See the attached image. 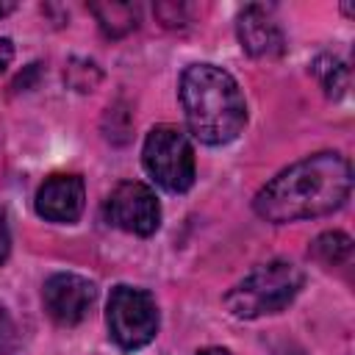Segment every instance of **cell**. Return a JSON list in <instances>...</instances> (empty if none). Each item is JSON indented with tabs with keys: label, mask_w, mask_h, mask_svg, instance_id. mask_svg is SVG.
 I'll list each match as a JSON object with an SVG mask.
<instances>
[{
	"label": "cell",
	"mask_w": 355,
	"mask_h": 355,
	"mask_svg": "<svg viewBox=\"0 0 355 355\" xmlns=\"http://www.w3.org/2000/svg\"><path fill=\"white\" fill-rule=\"evenodd\" d=\"M352 191V166L336 150L294 161L252 197V211L272 225L316 219L338 211Z\"/></svg>",
	"instance_id": "1"
},
{
	"label": "cell",
	"mask_w": 355,
	"mask_h": 355,
	"mask_svg": "<svg viewBox=\"0 0 355 355\" xmlns=\"http://www.w3.org/2000/svg\"><path fill=\"white\" fill-rule=\"evenodd\" d=\"M189 133L211 147L230 144L247 125V100L236 78L216 64H189L178 83Z\"/></svg>",
	"instance_id": "2"
},
{
	"label": "cell",
	"mask_w": 355,
	"mask_h": 355,
	"mask_svg": "<svg viewBox=\"0 0 355 355\" xmlns=\"http://www.w3.org/2000/svg\"><path fill=\"white\" fill-rule=\"evenodd\" d=\"M305 286V272L286 258H272L255 266L225 294V308L236 319H261L288 308Z\"/></svg>",
	"instance_id": "3"
},
{
	"label": "cell",
	"mask_w": 355,
	"mask_h": 355,
	"mask_svg": "<svg viewBox=\"0 0 355 355\" xmlns=\"http://www.w3.org/2000/svg\"><path fill=\"white\" fill-rule=\"evenodd\" d=\"M141 164L147 175L166 191L183 194L194 186L197 158L189 133L178 125H155L144 136Z\"/></svg>",
	"instance_id": "4"
},
{
	"label": "cell",
	"mask_w": 355,
	"mask_h": 355,
	"mask_svg": "<svg viewBox=\"0 0 355 355\" xmlns=\"http://www.w3.org/2000/svg\"><path fill=\"white\" fill-rule=\"evenodd\" d=\"M158 305L155 297L147 288L119 283L111 288V297L105 302V327L108 338L122 352L144 349L158 336Z\"/></svg>",
	"instance_id": "5"
},
{
	"label": "cell",
	"mask_w": 355,
	"mask_h": 355,
	"mask_svg": "<svg viewBox=\"0 0 355 355\" xmlns=\"http://www.w3.org/2000/svg\"><path fill=\"white\" fill-rule=\"evenodd\" d=\"M103 219L133 236H153L161 227V202L141 180H122L103 202Z\"/></svg>",
	"instance_id": "6"
},
{
	"label": "cell",
	"mask_w": 355,
	"mask_h": 355,
	"mask_svg": "<svg viewBox=\"0 0 355 355\" xmlns=\"http://www.w3.org/2000/svg\"><path fill=\"white\" fill-rule=\"evenodd\" d=\"M97 302V286L75 272H55L42 286V305L58 327L80 324Z\"/></svg>",
	"instance_id": "7"
},
{
	"label": "cell",
	"mask_w": 355,
	"mask_h": 355,
	"mask_svg": "<svg viewBox=\"0 0 355 355\" xmlns=\"http://www.w3.org/2000/svg\"><path fill=\"white\" fill-rule=\"evenodd\" d=\"M33 208L44 222L53 225H75L86 208V183L75 172L50 175L33 197Z\"/></svg>",
	"instance_id": "8"
},
{
	"label": "cell",
	"mask_w": 355,
	"mask_h": 355,
	"mask_svg": "<svg viewBox=\"0 0 355 355\" xmlns=\"http://www.w3.org/2000/svg\"><path fill=\"white\" fill-rule=\"evenodd\" d=\"M236 36L241 42V50L252 58H277L286 50V36L272 8L258 3L247 6L236 17Z\"/></svg>",
	"instance_id": "9"
},
{
	"label": "cell",
	"mask_w": 355,
	"mask_h": 355,
	"mask_svg": "<svg viewBox=\"0 0 355 355\" xmlns=\"http://www.w3.org/2000/svg\"><path fill=\"white\" fill-rule=\"evenodd\" d=\"M92 14L108 39H122L139 28V6L133 3H92Z\"/></svg>",
	"instance_id": "10"
},
{
	"label": "cell",
	"mask_w": 355,
	"mask_h": 355,
	"mask_svg": "<svg viewBox=\"0 0 355 355\" xmlns=\"http://www.w3.org/2000/svg\"><path fill=\"white\" fill-rule=\"evenodd\" d=\"M311 72L316 75V80H319V86L324 89L327 97H333V100L344 97V92L349 86V69L338 55H330V53L316 55L313 64H311Z\"/></svg>",
	"instance_id": "11"
},
{
	"label": "cell",
	"mask_w": 355,
	"mask_h": 355,
	"mask_svg": "<svg viewBox=\"0 0 355 355\" xmlns=\"http://www.w3.org/2000/svg\"><path fill=\"white\" fill-rule=\"evenodd\" d=\"M308 255L322 263V266H341L344 261H349L352 255V239L341 230H327V233H319L311 247H308Z\"/></svg>",
	"instance_id": "12"
},
{
	"label": "cell",
	"mask_w": 355,
	"mask_h": 355,
	"mask_svg": "<svg viewBox=\"0 0 355 355\" xmlns=\"http://www.w3.org/2000/svg\"><path fill=\"white\" fill-rule=\"evenodd\" d=\"M64 80L75 89V92H92L100 80H103V72L94 61L89 58H72L64 69Z\"/></svg>",
	"instance_id": "13"
},
{
	"label": "cell",
	"mask_w": 355,
	"mask_h": 355,
	"mask_svg": "<svg viewBox=\"0 0 355 355\" xmlns=\"http://www.w3.org/2000/svg\"><path fill=\"white\" fill-rule=\"evenodd\" d=\"M19 347V330L17 322L11 319V313L0 305V355H11Z\"/></svg>",
	"instance_id": "14"
},
{
	"label": "cell",
	"mask_w": 355,
	"mask_h": 355,
	"mask_svg": "<svg viewBox=\"0 0 355 355\" xmlns=\"http://www.w3.org/2000/svg\"><path fill=\"white\" fill-rule=\"evenodd\" d=\"M8 255H11V230L6 222V211L0 208V266L8 261Z\"/></svg>",
	"instance_id": "15"
},
{
	"label": "cell",
	"mask_w": 355,
	"mask_h": 355,
	"mask_svg": "<svg viewBox=\"0 0 355 355\" xmlns=\"http://www.w3.org/2000/svg\"><path fill=\"white\" fill-rule=\"evenodd\" d=\"M11 61H14V42L8 36H0V72H6Z\"/></svg>",
	"instance_id": "16"
},
{
	"label": "cell",
	"mask_w": 355,
	"mask_h": 355,
	"mask_svg": "<svg viewBox=\"0 0 355 355\" xmlns=\"http://www.w3.org/2000/svg\"><path fill=\"white\" fill-rule=\"evenodd\" d=\"M197 355H230L225 347H205V349H200Z\"/></svg>",
	"instance_id": "17"
},
{
	"label": "cell",
	"mask_w": 355,
	"mask_h": 355,
	"mask_svg": "<svg viewBox=\"0 0 355 355\" xmlns=\"http://www.w3.org/2000/svg\"><path fill=\"white\" fill-rule=\"evenodd\" d=\"M14 8H17L14 3H3V0H0V19H3V17H8Z\"/></svg>",
	"instance_id": "18"
}]
</instances>
